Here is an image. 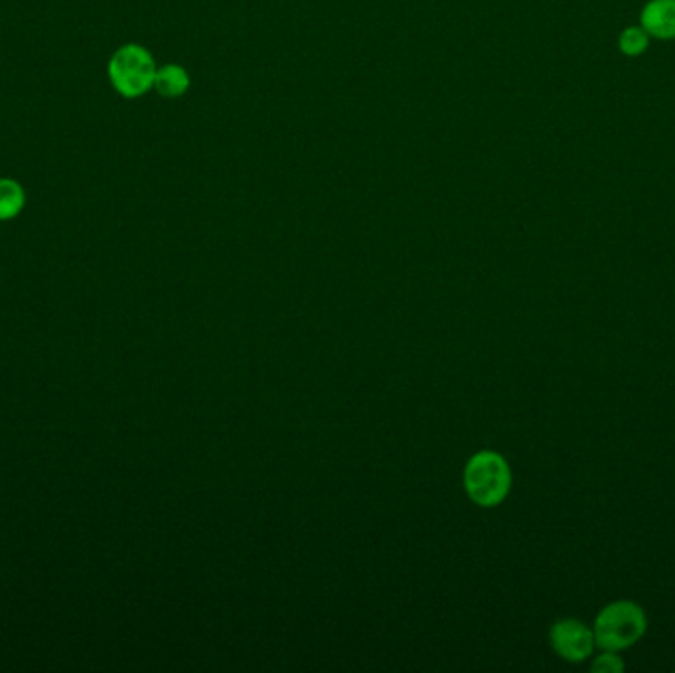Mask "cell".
I'll return each mask as SVG.
<instances>
[{
    "label": "cell",
    "mask_w": 675,
    "mask_h": 673,
    "mask_svg": "<svg viewBox=\"0 0 675 673\" xmlns=\"http://www.w3.org/2000/svg\"><path fill=\"white\" fill-rule=\"evenodd\" d=\"M646 46V36H644V32H640V30H628L627 34H624V38H622V48L628 54H638L640 49Z\"/></svg>",
    "instance_id": "cell-9"
},
{
    "label": "cell",
    "mask_w": 675,
    "mask_h": 673,
    "mask_svg": "<svg viewBox=\"0 0 675 673\" xmlns=\"http://www.w3.org/2000/svg\"><path fill=\"white\" fill-rule=\"evenodd\" d=\"M156 91L163 97L182 96L184 91L190 86L188 74L178 66H165L163 69H156L155 76Z\"/></svg>",
    "instance_id": "cell-6"
},
{
    "label": "cell",
    "mask_w": 675,
    "mask_h": 673,
    "mask_svg": "<svg viewBox=\"0 0 675 673\" xmlns=\"http://www.w3.org/2000/svg\"><path fill=\"white\" fill-rule=\"evenodd\" d=\"M24 208V190L19 183L2 178L0 180V220H12Z\"/></svg>",
    "instance_id": "cell-7"
},
{
    "label": "cell",
    "mask_w": 675,
    "mask_h": 673,
    "mask_svg": "<svg viewBox=\"0 0 675 673\" xmlns=\"http://www.w3.org/2000/svg\"><path fill=\"white\" fill-rule=\"evenodd\" d=\"M109 76L121 96H143L155 84V62L141 46H123L111 58Z\"/></svg>",
    "instance_id": "cell-3"
},
{
    "label": "cell",
    "mask_w": 675,
    "mask_h": 673,
    "mask_svg": "<svg viewBox=\"0 0 675 673\" xmlns=\"http://www.w3.org/2000/svg\"><path fill=\"white\" fill-rule=\"evenodd\" d=\"M464 488L474 504L493 508L502 504L511 488V471L498 452L474 454L464 468Z\"/></svg>",
    "instance_id": "cell-2"
},
{
    "label": "cell",
    "mask_w": 675,
    "mask_h": 673,
    "mask_svg": "<svg viewBox=\"0 0 675 673\" xmlns=\"http://www.w3.org/2000/svg\"><path fill=\"white\" fill-rule=\"evenodd\" d=\"M644 24L656 36H675V0L652 2L644 12Z\"/></svg>",
    "instance_id": "cell-5"
},
{
    "label": "cell",
    "mask_w": 675,
    "mask_h": 673,
    "mask_svg": "<svg viewBox=\"0 0 675 673\" xmlns=\"http://www.w3.org/2000/svg\"><path fill=\"white\" fill-rule=\"evenodd\" d=\"M590 668H593V672L598 673H620L624 670V662H622V658L618 655V652L602 650V654L593 658V665Z\"/></svg>",
    "instance_id": "cell-8"
},
{
    "label": "cell",
    "mask_w": 675,
    "mask_h": 673,
    "mask_svg": "<svg viewBox=\"0 0 675 673\" xmlns=\"http://www.w3.org/2000/svg\"><path fill=\"white\" fill-rule=\"evenodd\" d=\"M551 646L560 658L571 664H580L589 660L597 650L593 628L575 618H565L551 628Z\"/></svg>",
    "instance_id": "cell-4"
},
{
    "label": "cell",
    "mask_w": 675,
    "mask_h": 673,
    "mask_svg": "<svg viewBox=\"0 0 675 673\" xmlns=\"http://www.w3.org/2000/svg\"><path fill=\"white\" fill-rule=\"evenodd\" d=\"M646 630V613L632 600H617L605 606L593 625L598 650L618 654L638 644Z\"/></svg>",
    "instance_id": "cell-1"
}]
</instances>
